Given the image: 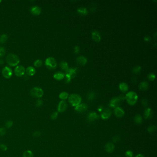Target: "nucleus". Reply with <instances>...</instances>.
I'll return each mask as SVG.
<instances>
[{
    "mask_svg": "<svg viewBox=\"0 0 157 157\" xmlns=\"http://www.w3.org/2000/svg\"><path fill=\"white\" fill-rule=\"evenodd\" d=\"M1 2V1H0V2Z\"/></svg>",
    "mask_w": 157,
    "mask_h": 157,
    "instance_id": "50",
    "label": "nucleus"
},
{
    "mask_svg": "<svg viewBox=\"0 0 157 157\" xmlns=\"http://www.w3.org/2000/svg\"><path fill=\"white\" fill-rule=\"evenodd\" d=\"M92 37L96 42H99L101 40V36L98 31H93L92 33Z\"/></svg>",
    "mask_w": 157,
    "mask_h": 157,
    "instance_id": "19",
    "label": "nucleus"
},
{
    "mask_svg": "<svg viewBox=\"0 0 157 157\" xmlns=\"http://www.w3.org/2000/svg\"><path fill=\"white\" fill-rule=\"evenodd\" d=\"M79 51H80V49L78 47V46H76L74 48V53H78L79 52Z\"/></svg>",
    "mask_w": 157,
    "mask_h": 157,
    "instance_id": "45",
    "label": "nucleus"
},
{
    "mask_svg": "<svg viewBox=\"0 0 157 157\" xmlns=\"http://www.w3.org/2000/svg\"><path fill=\"white\" fill-rule=\"evenodd\" d=\"M27 74L30 76H32L35 74L36 73L35 69L32 67H29L27 68L26 70H25Z\"/></svg>",
    "mask_w": 157,
    "mask_h": 157,
    "instance_id": "23",
    "label": "nucleus"
},
{
    "mask_svg": "<svg viewBox=\"0 0 157 157\" xmlns=\"http://www.w3.org/2000/svg\"><path fill=\"white\" fill-rule=\"evenodd\" d=\"M121 101L120 100V99L118 97H114L112 99L111 101L110 102L109 105L112 108H116L117 107H119L120 105V102Z\"/></svg>",
    "mask_w": 157,
    "mask_h": 157,
    "instance_id": "9",
    "label": "nucleus"
},
{
    "mask_svg": "<svg viewBox=\"0 0 157 157\" xmlns=\"http://www.w3.org/2000/svg\"><path fill=\"white\" fill-rule=\"evenodd\" d=\"M0 148L2 150H3V151L5 152L6 151H7L8 147L6 145L2 143V144H0Z\"/></svg>",
    "mask_w": 157,
    "mask_h": 157,
    "instance_id": "38",
    "label": "nucleus"
},
{
    "mask_svg": "<svg viewBox=\"0 0 157 157\" xmlns=\"http://www.w3.org/2000/svg\"><path fill=\"white\" fill-rule=\"evenodd\" d=\"M99 118V115L96 112H91L88 115L87 117V120L89 122H93L95 120L98 119Z\"/></svg>",
    "mask_w": 157,
    "mask_h": 157,
    "instance_id": "15",
    "label": "nucleus"
},
{
    "mask_svg": "<svg viewBox=\"0 0 157 157\" xmlns=\"http://www.w3.org/2000/svg\"><path fill=\"white\" fill-rule=\"evenodd\" d=\"M6 130L3 127H0V136H2L5 135Z\"/></svg>",
    "mask_w": 157,
    "mask_h": 157,
    "instance_id": "40",
    "label": "nucleus"
},
{
    "mask_svg": "<svg viewBox=\"0 0 157 157\" xmlns=\"http://www.w3.org/2000/svg\"><path fill=\"white\" fill-rule=\"evenodd\" d=\"M88 109V106L84 103L80 104L77 107H75V110L78 113H83L86 112Z\"/></svg>",
    "mask_w": 157,
    "mask_h": 157,
    "instance_id": "11",
    "label": "nucleus"
},
{
    "mask_svg": "<svg viewBox=\"0 0 157 157\" xmlns=\"http://www.w3.org/2000/svg\"><path fill=\"white\" fill-rule=\"evenodd\" d=\"M3 61L2 59H0V65H3Z\"/></svg>",
    "mask_w": 157,
    "mask_h": 157,
    "instance_id": "49",
    "label": "nucleus"
},
{
    "mask_svg": "<svg viewBox=\"0 0 157 157\" xmlns=\"http://www.w3.org/2000/svg\"><path fill=\"white\" fill-rule=\"evenodd\" d=\"M112 115V111L110 109H107L104 110L101 114V117L104 120L108 119Z\"/></svg>",
    "mask_w": 157,
    "mask_h": 157,
    "instance_id": "12",
    "label": "nucleus"
},
{
    "mask_svg": "<svg viewBox=\"0 0 157 157\" xmlns=\"http://www.w3.org/2000/svg\"><path fill=\"white\" fill-rule=\"evenodd\" d=\"M59 66H60V67L61 68V69L63 70V71H65L66 72L69 69L68 65L66 61H61V62L60 63V64H59Z\"/></svg>",
    "mask_w": 157,
    "mask_h": 157,
    "instance_id": "25",
    "label": "nucleus"
},
{
    "mask_svg": "<svg viewBox=\"0 0 157 157\" xmlns=\"http://www.w3.org/2000/svg\"><path fill=\"white\" fill-rule=\"evenodd\" d=\"M95 94L93 92L88 93V100H89V101L93 100L95 98Z\"/></svg>",
    "mask_w": 157,
    "mask_h": 157,
    "instance_id": "36",
    "label": "nucleus"
},
{
    "mask_svg": "<svg viewBox=\"0 0 157 157\" xmlns=\"http://www.w3.org/2000/svg\"><path fill=\"white\" fill-rule=\"evenodd\" d=\"M141 103L143 105V106L144 107H147L148 105V101L146 99H144L142 100L141 101Z\"/></svg>",
    "mask_w": 157,
    "mask_h": 157,
    "instance_id": "44",
    "label": "nucleus"
},
{
    "mask_svg": "<svg viewBox=\"0 0 157 157\" xmlns=\"http://www.w3.org/2000/svg\"><path fill=\"white\" fill-rule=\"evenodd\" d=\"M23 157H34V155L32 151L28 150L23 153Z\"/></svg>",
    "mask_w": 157,
    "mask_h": 157,
    "instance_id": "28",
    "label": "nucleus"
},
{
    "mask_svg": "<svg viewBox=\"0 0 157 157\" xmlns=\"http://www.w3.org/2000/svg\"><path fill=\"white\" fill-rule=\"evenodd\" d=\"M87 59L83 56H78L76 59V63L80 66H84L87 63Z\"/></svg>",
    "mask_w": 157,
    "mask_h": 157,
    "instance_id": "16",
    "label": "nucleus"
},
{
    "mask_svg": "<svg viewBox=\"0 0 157 157\" xmlns=\"http://www.w3.org/2000/svg\"><path fill=\"white\" fill-rule=\"evenodd\" d=\"M119 87L121 91L123 93H125L127 92L129 89V87L128 85L125 83H120L119 85Z\"/></svg>",
    "mask_w": 157,
    "mask_h": 157,
    "instance_id": "22",
    "label": "nucleus"
},
{
    "mask_svg": "<svg viewBox=\"0 0 157 157\" xmlns=\"http://www.w3.org/2000/svg\"><path fill=\"white\" fill-rule=\"evenodd\" d=\"M13 124V122L11 120H8L5 123V126L6 128L8 129L11 128Z\"/></svg>",
    "mask_w": 157,
    "mask_h": 157,
    "instance_id": "32",
    "label": "nucleus"
},
{
    "mask_svg": "<svg viewBox=\"0 0 157 157\" xmlns=\"http://www.w3.org/2000/svg\"><path fill=\"white\" fill-rule=\"evenodd\" d=\"M19 57L13 53H9L7 57V62L10 66H16L19 64Z\"/></svg>",
    "mask_w": 157,
    "mask_h": 157,
    "instance_id": "3",
    "label": "nucleus"
},
{
    "mask_svg": "<svg viewBox=\"0 0 157 157\" xmlns=\"http://www.w3.org/2000/svg\"><path fill=\"white\" fill-rule=\"evenodd\" d=\"M138 97V96L136 92L134 91H131L126 94L125 98L128 104L131 106H133L136 103Z\"/></svg>",
    "mask_w": 157,
    "mask_h": 157,
    "instance_id": "1",
    "label": "nucleus"
},
{
    "mask_svg": "<svg viewBox=\"0 0 157 157\" xmlns=\"http://www.w3.org/2000/svg\"><path fill=\"white\" fill-rule=\"evenodd\" d=\"M30 94L32 96L36 98H41L43 95V91L41 88L34 87L32 88L30 90Z\"/></svg>",
    "mask_w": 157,
    "mask_h": 157,
    "instance_id": "6",
    "label": "nucleus"
},
{
    "mask_svg": "<svg viewBox=\"0 0 157 157\" xmlns=\"http://www.w3.org/2000/svg\"><path fill=\"white\" fill-rule=\"evenodd\" d=\"M43 105V101L41 99L37 100L36 102V106L38 107H39L41 106H42Z\"/></svg>",
    "mask_w": 157,
    "mask_h": 157,
    "instance_id": "35",
    "label": "nucleus"
},
{
    "mask_svg": "<svg viewBox=\"0 0 157 157\" xmlns=\"http://www.w3.org/2000/svg\"><path fill=\"white\" fill-rule=\"evenodd\" d=\"M41 135L42 133L40 131H35V132H34V133H33V136L36 137H39L41 136Z\"/></svg>",
    "mask_w": 157,
    "mask_h": 157,
    "instance_id": "41",
    "label": "nucleus"
},
{
    "mask_svg": "<svg viewBox=\"0 0 157 157\" xmlns=\"http://www.w3.org/2000/svg\"><path fill=\"white\" fill-rule=\"evenodd\" d=\"M69 97V94L67 92H62L59 95V98L63 101L66 100Z\"/></svg>",
    "mask_w": 157,
    "mask_h": 157,
    "instance_id": "27",
    "label": "nucleus"
},
{
    "mask_svg": "<svg viewBox=\"0 0 157 157\" xmlns=\"http://www.w3.org/2000/svg\"><path fill=\"white\" fill-rule=\"evenodd\" d=\"M133 152L130 150H128L125 152V156L126 157H133Z\"/></svg>",
    "mask_w": 157,
    "mask_h": 157,
    "instance_id": "39",
    "label": "nucleus"
},
{
    "mask_svg": "<svg viewBox=\"0 0 157 157\" xmlns=\"http://www.w3.org/2000/svg\"><path fill=\"white\" fill-rule=\"evenodd\" d=\"M114 114L117 117H122L124 115V111L120 107H117L114 109Z\"/></svg>",
    "mask_w": 157,
    "mask_h": 157,
    "instance_id": "14",
    "label": "nucleus"
},
{
    "mask_svg": "<svg viewBox=\"0 0 157 157\" xmlns=\"http://www.w3.org/2000/svg\"><path fill=\"white\" fill-rule=\"evenodd\" d=\"M68 101L73 107H77L81 104L82 101V98L79 95L73 93L69 96Z\"/></svg>",
    "mask_w": 157,
    "mask_h": 157,
    "instance_id": "2",
    "label": "nucleus"
},
{
    "mask_svg": "<svg viewBox=\"0 0 157 157\" xmlns=\"http://www.w3.org/2000/svg\"><path fill=\"white\" fill-rule=\"evenodd\" d=\"M149 87V84L147 82H142L140 84L139 88L142 91H145L148 89Z\"/></svg>",
    "mask_w": 157,
    "mask_h": 157,
    "instance_id": "21",
    "label": "nucleus"
},
{
    "mask_svg": "<svg viewBox=\"0 0 157 157\" xmlns=\"http://www.w3.org/2000/svg\"><path fill=\"white\" fill-rule=\"evenodd\" d=\"M144 40H145V41H146V42L149 41L150 40V37H148V36L145 37V38H144Z\"/></svg>",
    "mask_w": 157,
    "mask_h": 157,
    "instance_id": "46",
    "label": "nucleus"
},
{
    "mask_svg": "<svg viewBox=\"0 0 157 157\" xmlns=\"http://www.w3.org/2000/svg\"><path fill=\"white\" fill-rule=\"evenodd\" d=\"M65 77V74L61 72H56L53 75V77L56 80H61L63 79Z\"/></svg>",
    "mask_w": 157,
    "mask_h": 157,
    "instance_id": "20",
    "label": "nucleus"
},
{
    "mask_svg": "<svg viewBox=\"0 0 157 157\" xmlns=\"http://www.w3.org/2000/svg\"><path fill=\"white\" fill-rule=\"evenodd\" d=\"M141 70V67L140 66H136L133 68V73H138V72H140Z\"/></svg>",
    "mask_w": 157,
    "mask_h": 157,
    "instance_id": "34",
    "label": "nucleus"
},
{
    "mask_svg": "<svg viewBox=\"0 0 157 157\" xmlns=\"http://www.w3.org/2000/svg\"><path fill=\"white\" fill-rule=\"evenodd\" d=\"M157 130V127L156 126L154 125H152L149 126V127L147 129V131L149 133L152 134L154 133L155 131Z\"/></svg>",
    "mask_w": 157,
    "mask_h": 157,
    "instance_id": "30",
    "label": "nucleus"
},
{
    "mask_svg": "<svg viewBox=\"0 0 157 157\" xmlns=\"http://www.w3.org/2000/svg\"><path fill=\"white\" fill-rule=\"evenodd\" d=\"M153 114V112L151 108H147L145 110L144 112V117L146 119H150L152 117Z\"/></svg>",
    "mask_w": 157,
    "mask_h": 157,
    "instance_id": "13",
    "label": "nucleus"
},
{
    "mask_svg": "<svg viewBox=\"0 0 157 157\" xmlns=\"http://www.w3.org/2000/svg\"><path fill=\"white\" fill-rule=\"evenodd\" d=\"M45 65L49 69H54L57 67V62L53 57H48L46 59Z\"/></svg>",
    "mask_w": 157,
    "mask_h": 157,
    "instance_id": "5",
    "label": "nucleus"
},
{
    "mask_svg": "<svg viewBox=\"0 0 157 157\" xmlns=\"http://www.w3.org/2000/svg\"><path fill=\"white\" fill-rule=\"evenodd\" d=\"M103 107H99L98 108V111L99 112H103Z\"/></svg>",
    "mask_w": 157,
    "mask_h": 157,
    "instance_id": "47",
    "label": "nucleus"
},
{
    "mask_svg": "<svg viewBox=\"0 0 157 157\" xmlns=\"http://www.w3.org/2000/svg\"><path fill=\"white\" fill-rule=\"evenodd\" d=\"M3 76L6 78H9L12 77L13 74V72L10 67H6L3 68L2 71Z\"/></svg>",
    "mask_w": 157,
    "mask_h": 157,
    "instance_id": "7",
    "label": "nucleus"
},
{
    "mask_svg": "<svg viewBox=\"0 0 157 157\" xmlns=\"http://www.w3.org/2000/svg\"><path fill=\"white\" fill-rule=\"evenodd\" d=\"M67 102L64 101H61L59 102L58 106L57 107L58 112L62 113L65 112L67 110Z\"/></svg>",
    "mask_w": 157,
    "mask_h": 157,
    "instance_id": "10",
    "label": "nucleus"
},
{
    "mask_svg": "<svg viewBox=\"0 0 157 157\" xmlns=\"http://www.w3.org/2000/svg\"><path fill=\"white\" fill-rule=\"evenodd\" d=\"M134 121L137 124H141L143 122L142 117L140 115L137 114L134 117Z\"/></svg>",
    "mask_w": 157,
    "mask_h": 157,
    "instance_id": "24",
    "label": "nucleus"
},
{
    "mask_svg": "<svg viewBox=\"0 0 157 157\" xmlns=\"http://www.w3.org/2000/svg\"><path fill=\"white\" fill-rule=\"evenodd\" d=\"M136 157H145L143 155L141 154H139L137 155L136 156Z\"/></svg>",
    "mask_w": 157,
    "mask_h": 157,
    "instance_id": "48",
    "label": "nucleus"
},
{
    "mask_svg": "<svg viewBox=\"0 0 157 157\" xmlns=\"http://www.w3.org/2000/svg\"><path fill=\"white\" fill-rule=\"evenodd\" d=\"M58 117V112H53L51 115V119L52 120H56Z\"/></svg>",
    "mask_w": 157,
    "mask_h": 157,
    "instance_id": "33",
    "label": "nucleus"
},
{
    "mask_svg": "<svg viewBox=\"0 0 157 157\" xmlns=\"http://www.w3.org/2000/svg\"><path fill=\"white\" fill-rule=\"evenodd\" d=\"M77 12L82 15H86L88 13V10L85 8L81 7L78 8L77 10Z\"/></svg>",
    "mask_w": 157,
    "mask_h": 157,
    "instance_id": "26",
    "label": "nucleus"
},
{
    "mask_svg": "<svg viewBox=\"0 0 157 157\" xmlns=\"http://www.w3.org/2000/svg\"><path fill=\"white\" fill-rule=\"evenodd\" d=\"M114 145L112 142H108L105 146V149L107 152L112 153L114 150Z\"/></svg>",
    "mask_w": 157,
    "mask_h": 157,
    "instance_id": "17",
    "label": "nucleus"
},
{
    "mask_svg": "<svg viewBox=\"0 0 157 157\" xmlns=\"http://www.w3.org/2000/svg\"><path fill=\"white\" fill-rule=\"evenodd\" d=\"M14 72L18 77H21L25 72V69L22 66H18L14 69Z\"/></svg>",
    "mask_w": 157,
    "mask_h": 157,
    "instance_id": "8",
    "label": "nucleus"
},
{
    "mask_svg": "<svg viewBox=\"0 0 157 157\" xmlns=\"http://www.w3.org/2000/svg\"><path fill=\"white\" fill-rule=\"evenodd\" d=\"M77 68H71L68 69L67 71L66 74V82L67 83H69L70 82L71 80L72 79V78L74 77L77 74Z\"/></svg>",
    "mask_w": 157,
    "mask_h": 157,
    "instance_id": "4",
    "label": "nucleus"
},
{
    "mask_svg": "<svg viewBox=\"0 0 157 157\" xmlns=\"http://www.w3.org/2000/svg\"><path fill=\"white\" fill-rule=\"evenodd\" d=\"M43 65V61L40 59H37L36 60L34 63V65L36 67H40Z\"/></svg>",
    "mask_w": 157,
    "mask_h": 157,
    "instance_id": "31",
    "label": "nucleus"
},
{
    "mask_svg": "<svg viewBox=\"0 0 157 157\" xmlns=\"http://www.w3.org/2000/svg\"><path fill=\"white\" fill-rule=\"evenodd\" d=\"M30 11L31 13L35 15H39L41 13V9L39 7L35 6H33L30 8Z\"/></svg>",
    "mask_w": 157,
    "mask_h": 157,
    "instance_id": "18",
    "label": "nucleus"
},
{
    "mask_svg": "<svg viewBox=\"0 0 157 157\" xmlns=\"http://www.w3.org/2000/svg\"><path fill=\"white\" fill-rule=\"evenodd\" d=\"M8 39V36L6 34H3L0 36V43H5Z\"/></svg>",
    "mask_w": 157,
    "mask_h": 157,
    "instance_id": "29",
    "label": "nucleus"
},
{
    "mask_svg": "<svg viewBox=\"0 0 157 157\" xmlns=\"http://www.w3.org/2000/svg\"><path fill=\"white\" fill-rule=\"evenodd\" d=\"M6 53V50L3 47H0V57L4 55Z\"/></svg>",
    "mask_w": 157,
    "mask_h": 157,
    "instance_id": "42",
    "label": "nucleus"
},
{
    "mask_svg": "<svg viewBox=\"0 0 157 157\" xmlns=\"http://www.w3.org/2000/svg\"><path fill=\"white\" fill-rule=\"evenodd\" d=\"M120 138L119 136H115L113 137L112 141H113L114 142H117L118 141H119Z\"/></svg>",
    "mask_w": 157,
    "mask_h": 157,
    "instance_id": "43",
    "label": "nucleus"
},
{
    "mask_svg": "<svg viewBox=\"0 0 157 157\" xmlns=\"http://www.w3.org/2000/svg\"><path fill=\"white\" fill-rule=\"evenodd\" d=\"M148 79L149 80L151 81H153V80H154L155 78V75L154 73H150L148 75Z\"/></svg>",
    "mask_w": 157,
    "mask_h": 157,
    "instance_id": "37",
    "label": "nucleus"
}]
</instances>
